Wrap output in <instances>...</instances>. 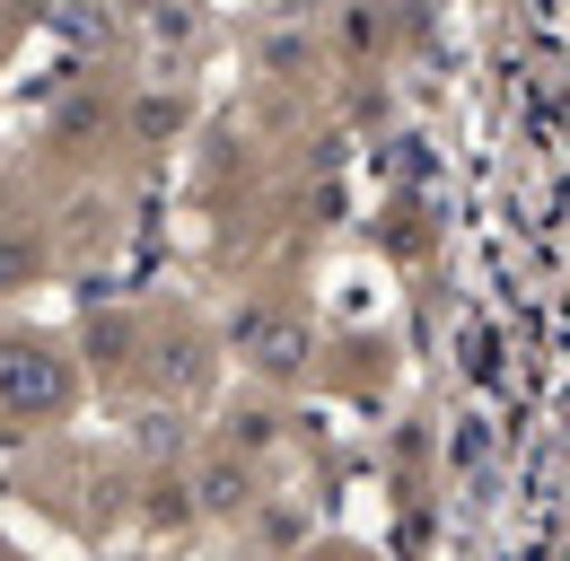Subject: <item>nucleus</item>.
<instances>
[{"label": "nucleus", "instance_id": "nucleus-1", "mask_svg": "<svg viewBox=\"0 0 570 561\" xmlns=\"http://www.w3.org/2000/svg\"><path fill=\"white\" fill-rule=\"evenodd\" d=\"M71 404V360L45 334H0V413L9 421H53Z\"/></svg>", "mask_w": 570, "mask_h": 561}, {"label": "nucleus", "instance_id": "nucleus-2", "mask_svg": "<svg viewBox=\"0 0 570 561\" xmlns=\"http://www.w3.org/2000/svg\"><path fill=\"white\" fill-rule=\"evenodd\" d=\"M176 124H185V106H176V97H158V88H149L141 106H132V132H141V140H167Z\"/></svg>", "mask_w": 570, "mask_h": 561}, {"label": "nucleus", "instance_id": "nucleus-3", "mask_svg": "<svg viewBox=\"0 0 570 561\" xmlns=\"http://www.w3.org/2000/svg\"><path fill=\"white\" fill-rule=\"evenodd\" d=\"M185 518H194L185 483H149V526H185Z\"/></svg>", "mask_w": 570, "mask_h": 561}, {"label": "nucleus", "instance_id": "nucleus-4", "mask_svg": "<svg viewBox=\"0 0 570 561\" xmlns=\"http://www.w3.org/2000/svg\"><path fill=\"white\" fill-rule=\"evenodd\" d=\"M237 500H246V474H237V465H212V474H203V509H237Z\"/></svg>", "mask_w": 570, "mask_h": 561}, {"label": "nucleus", "instance_id": "nucleus-5", "mask_svg": "<svg viewBox=\"0 0 570 561\" xmlns=\"http://www.w3.org/2000/svg\"><path fill=\"white\" fill-rule=\"evenodd\" d=\"M18 273H27V246H0V289H18Z\"/></svg>", "mask_w": 570, "mask_h": 561}]
</instances>
